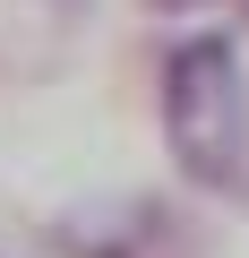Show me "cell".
Instances as JSON below:
<instances>
[{
    "label": "cell",
    "instance_id": "cell-1",
    "mask_svg": "<svg viewBox=\"0 0 249 258\" xmlns=\"http://www.w3.org/2000/svg\"><path fill=\"white\" fill-rule=\"evenodd\" d=\"M163 138L198 189L249 181V86H240L232 35H189L163 60Z\"/></svg>",
    "mask_w": 249,
    "mask_h": 258
},
{
    "label": "cell",
    "instance_id": "cell-2",
    "mask_svg": "<svg viewBox=\"0 0 249 258\" xmlns=\"http://www.w3.org/2000/svg\"><path fill=\"white\" fill-rule=\"evenodd\" d=\"M146 9H206V0H146Z\"/></svg>",
    "mask_w": 249,
    "mask_h": 258
}]
</instances>
